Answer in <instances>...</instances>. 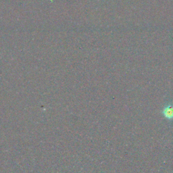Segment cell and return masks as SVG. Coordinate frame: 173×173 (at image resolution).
I'll return each mask as SVG.
<instances>
[{"label": "cell", "instance_id": "obj_1", "mask_svg": "<svg viewBox=\"0 0 173 173\" xmlns=\"http://www.w3.org/2000/svg\"><path fill=\"white\" fill-rule=\"evenodd\" d=\"M162 114L168 120L173 119V105L168 104L164 106L162 110Z\"/></svg>", "mask_w": 173, "mask_h": 173}]
</instances>
